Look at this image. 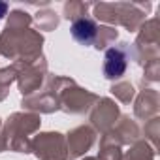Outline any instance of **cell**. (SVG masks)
I'll return each instance as SVG.
<instances>
[{
    "label": "cell",
    "instance_id": "obj_1",
    "mask_svg": "<svg viewBox=\"0 0 160 160\" xmlns=\"http://www.w3.org/2000/svg\"><path fill=\"white\" fill-rule=\"evenodd\" d=\"M126 70V55L121 49H109L106 53V64H104V73L106 77L113 79L122 75Z\"/></svg>",
    "mask_w": 160,
    "mask_h": 160
},
{
    "label": "cell",
    "instance_id": "obj_3",
    "mask_svg": "<svg viewBox=\"0 0 160 160\" xmlns=\"http://www.w3.org/2000/svg\"><path fill=\"white\" fill-rule=\"evenodd\" d=\"M6 10H8V4H4V2H0V17H2V15L6 13Z\"/></svg>",
    "mask_w": 160,
    "mask_h": 160
},
{
    "label": "cell",
    "instance_id": "obj_2",
    "mask_svg": "<svg viewBox=\"0 0 160 160\" xmlns=\"http://www.w3.org/2000/svg\"><path fill=\"white\" fill-rule=\"evenodd\" d=\"M72 36L83 45H91L96 38V25L91 19H79L72 25Z\"/></svg>",
    "mask_w": 160,
    "mask_h": 160
}]
</instances>
